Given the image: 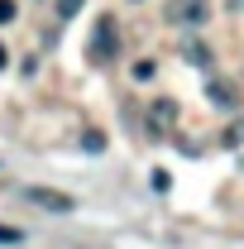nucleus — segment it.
<instances>
[{
  "label": "nucleus",
  "mask_w": 244,
  "mask_h": 249,
  "mask_svg": "<svg viewBox=\"0 0 244 249\" xmlns=\"http://www.w3.org/2000/svg\"><path fill=\"white\" fill-rule=\"evenodd\" d=\"M115 53H120V24H115V15H101L96 29H91V43H87V58L96 67H105Z\"/></svg>",
  "instance_id": "nucleus-1"
},
{
  "label": "nucleus",
  "mask_w": 244,
  "mask_h": 249,
  "mask_svg": "<svg viewBox=\"0 0 244 249\" xmlns=\"http://www.w3.org/2000/svg\"><path fill=\"white\" fill-rule=\"evenodd\" d=\"M206 15H211V0H168V10H163V19L168 24H206Z\"/></svg>",
  "instance_id": "nucleus-2"
},
{
  "label": "nucleus",
  "mask_w": 244,
  "mask_h": 249,
  "mask_svg": "<svg viewBox=\"0 0 244 249\" xmlns=\"http://www.w3.org/2000/svg\"><path fill=\"white\" fill-rule=\"evenodd\" d=\"M24 201H29V206H38V211H53V216L77 211V201H72L67 192H53V187H24Z\"/></svg>",
  "instance_id": "nucleus-3"
},
{
  "label": "nucleus",
  "mask_w": 244,
  "mask_h": 249,
  "mask_svg": "<svg viewBox=\"0 0 244 249\" xmlns=\"http://www.w3.org/2000/svg\"><path fill=\"white\" fill-rule=\"evenodd\" d=\"M173 124H177V101L158 96V101L149 106V129L153 134H173Z\"/></svg>",
  "instance_id": "nucleus-4"
},
{
  "label": "nucleus",
  "mask_w": 244,
  "mask_h": 249,
  "mask_svg": "<svg viewBox=\"0 0 244 249\" xmlns=\"http://www.w3.org/2000/svg\"><path fill=\"white\" fill-rule=\"evenodd\" d=\"M206 96H211V101L220 106V110H235V106H240V91H235L230 82H220V77H211V87H206Z\"/></svg>",
  "instance_id": "nucleus-5"
},
{
  "label": "nucleus",
  "mask_w": 244,
  "mask_h": 249,
  "mask_svg": "<svg viewBox=\"0 0 244 249\" xmlns=\"http://www.w3.org/2000/svg\"><path fill=\"white\" fill-rule=\"evenodd\" d=\"M82 149H87V154H101V149H105V134H101V129H87V134H82Z\"/></svg>",
  "instance_id": "nucleus-6"
},
{
  "label": "nucleus",
  "mask_w": 244,
  "mask_h": 249,
  "mask_svg": "<svg viewBox=\"0 0 244 249\" xmlns=\"http://www.w3.org/2000/svg\"><path fill=\"white\" fill-rule=\"evenodd\" d=\"M182 53H187V62H196V67H206V62H211V53H206L201 43H187Z\"/></svg>",
  "instance_id": "nucleus-7"
},
{
  "label": "nucleus",
  "mask_w": 244,
  "mask_h": 249,
  "mask_svg": "<svg viewBox=\"0 0 244 249\" xmlns=\"http://www.w3.org/2000/svg\"><path fill=\"white\" fill-rule=\"evenodd\" d=\"M82 5H87V0H58V19H77Z\"/></svg>",
  "instance_id": "nucleus-8"
},
{
  "label": "nucleus",
  "mask_w": 244,
  "mask_h": 249,
  "mask_svg": "<svg viewBox=\"0 0 244 249\" xmlns=\"http://www.w3.org/2000/svg\"><path fill=\"white\" fill-rule=\"evenodd\" d=\"M153 72H158V67H153L149 58H144V62H134V82H153Z\"/></svg>",
  "instance_id": "nucleus-9"
},
{
  "label": "nucleus",
  "mask_w": 244,
  "mask_h": 249,
  "mask_svg": "<svg viewBox=\"0 0 244 249\" xmlns=\"http://www.w3.org/2000/svg\"><path fill=\"white\" fill-rule=\"evenodd\" d=\"M149 182H153V192H168V187H173V178H168L163 168H153V178H149Z\"/></svg>",
  "instance_id": "nucleus-10"
},
{
  "label": "nucleus",
  "mask_w": 244,
  "mask_h": 249,
  "mask_svg": "<svg viewBox=\"0 0 244 249\" xmlns=\"http://www.w3.org/2000/svg\"><path fill=\"white\" fill-rule=\"evenodd\" d=\"M15 15H19V5H15V0H0V24H10Z\"/></svg>",
  "instance_id": "nucleus-11"
},
{
  "label": "nucleus",
  "mask_w": 244,
  "mask_h": 249,
  "mask_svg": "<svg viewBox=\"0 0 244 249\" xmlns=\"http://www.w3.org/2000/svg\"><path fill=\"white\" fill-rule=\"evenodd\" d=\"M19 240H24V235H19L15 225H0V245H19Z\"/></svg>",
  "instance_id": "nucleus-12"
},
{
  "label": "nucleus",
  "mask_w": 244,
  "mask_h": 249,
  "mask_svg": "<svg viewBox=\"0 0 244 249\" xmlns=\"http://www.w3.org/2000/svg\"><path fill=\"white\" fill-rule=\"evenodd\" d=\"M240 139H244V124H235V129H225V149H235Z\"/></svg>",
  "instance_id": "nucleus-13"
},
{
  "label": "nucleus",
  "mask_w": 244,
  "mask_h": 249,
  "mask_svg": "<svg viewBox=\"0 0 244 249\" xmlns=\"http://www.w3.org/2000/svg\"><path fill=\"white\" fill-rule=\"evenodd\" d=\"M5 62H10V53H5V43H0V67H5Z\"/></svg>",
  "instance_id": "nucleus-14"
}]
</instances>
